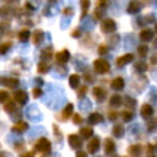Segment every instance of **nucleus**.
Listing matches in <instances>:
<instances>
[{"instance_id": "f257e3e1", "label": "nucleus", "mask_w": 157, "mask_h": 157, "mask_svg": "<svg viewBox=\"0 0 157 157\" xmlns=\"http://www.w3.org/2000/svg\"><path fill=\"white\" fill-rule=\"evenodd\" d=\"M93 69L98 74H105L109 71L110 65L105 59H96L93 61Z\"/></svg>"}, {"instance_id": "f03ea898", "label": "nucleus", "mask_w": 157, "mask_h": 157, "mask_svg": "<svg viewBox=\"0 0 157 157\" xmlns=\"http://www.w3.org/2000/svg\"><path fill=\"white\" fill-rule=\"evenodd\" d=\"M34 147H36V150H37L38 152L48 153V152L50 151L52 144H50V141H49L48 139H45V137H40V139H38V140H37V142H36Z\"/></svg>"}, {"instance_id": "7ed1b4c3", "label": "nucleus", "mask_w": 157, "mask_h": 157, "mask_svg": "<svg viewBox=\"0 0 157 157\" xmlns=\"http://www.w3.org/2000/svg\"><path fill=\"white\" fill-rule=\"evenodd\" d=\"M101 29L103 33H112L117 29V25L112 18H104L101 23Z\"/></svg>"}, {"instance_id": "20e7f679", "label": "nucleus", "mask_w": 157, "mask_h": 157, "mask_svg": "<svg viewBox=\"0 0 157 157\" xmlns=\"http://www.w3.org/2000/svg\"><path fill=\"white\" fill-rule=\"evenodd\" d=\"M13 99H15L18 104L23 105V104H26L27 101H28V94H27V92L23 91V90H17V91L13 93Z\"/></svg>"}, {"instance_id": "39448f33", "label": "nucleus", "mask_w": 157, "mask_h": 157, "mask_svg": "<svg viewBox=\"0 0 157 157\" xmlns=\"http://www.w3.org/2000/svg\"><path fill=\"white\" fill-rule=\"evenodd\" d=\"M99 146H101V140H99V137L94 136V137H92L88 141V144H87V151L93 155V153H96L99 150Z\"/></svg>"}, {"instance_id": "423d86ee", "label": "nucleus", "mask_w": 157, "mask_h": 157, "mask_svg": "<svg viewBox=\"0 0 157 157\" xmlns=\"http://www.w3.org/2000/svg\"><path fill=\"white\" fill-rule=\"evenodd\" d=\"M55 59L58 64H66L70 60V53L67 49H63L55 54Z\"/></svg>"}, {"instance_id": "0eeeda50", "label": "nucleus", "mask_w": 157, "mask_h": 157, "mask_svg": "<svg viewBox=\"0 0 157 157\" xmlns=\"http://www.w3.org/2000/svg\"><path fill=\"white\" fill-rule=\"evenodd\" d=\"M67 142H69L70 147H71V148H74V150L80 148V147H81V145H82L81 139H80V137H78V135H76V134H71V135H69V137H67Z\"/></svg>"}, {"instance_id": "6e6552de", "label": "nucleus", "mask_w": 157, "mask_h": 157, "mask_svg": "<svg viewBox=\"0 0 157 157\" xmlns=\"http://www.w3.org/2000/svg\"><path fill=\"white\" fill-rule=\"evenodd\" d=\"M92 93H93V97L98 101V102H102V101H104L105 99V96H107V92H105V90L104 88H102V87H99V86H96V87H93V91H92Z\"/></svg>"}, {"instance_id": "1a4fd4ad", "label": "nucleus", "mask_w": 157, "mask_h": 157, "mask_svg": "<svg viewBox=\"0 0 157 157\" xmlns=\"http://www.w3.org/2000/svg\"><path fill=\"white\" fill-rule=\"evenodd\" d=\"M132 59H134V55L132 54H130V53L129 54H125V55H123V56H120V58L117 59V66L121 67V66L129 64L130 61H132Z\"/></svg>"}, {"instance_id": "9d476101", "label": "nucleus", "mask_w": 157, "mask_h": 157, "mask_svg": "<svg viewBox=\"0 0 157 157\" xmlns=\"http://www.w3.org/2000/svg\"><path fill=\"white\" fill-rule=\"evenodd\" d=\"M1 82H2V85H5L9 88H16L18 86V83H20L18 80L15 78V77H4Z\"/></svg>"}, {"instance_id": "9b49d317", "label": "nucleus", "mask_w": 157, "mask_h": 157, "mask_svg": "<svg viewBox=\"0 0 157 157\" xmlns=\"http://www.w3.org/2000/svg\"><path fill=\"white\" fill-rule=\"evenodd\" d=\"M104 151H105V153H108V155H110V153H113V152L115 151V144H114V141H113L112 139H109V137H107V139L104 140Z\"/></svg>"}, {"instance_id": "f8f14e48", "label": "nucleus", "mask_w": 157, "mask_h": 157, "mask_svg": "<svg viewBox=\"0 0 157 157\" xmlns=\"http://www.w3.org/2000/svg\"><path fill=\"white\" fill-rule=\"evenodd\" d=\"M153 38V32L148 28H145L140 32V39L144 40V42H148V40H152Z\"/></svg>"}, {"instance_id": "ddd939ff", "label": "nucleus", "mask_w": 157, "mask_h": 157, "mask_svg": "<svg viewBox=\"0 0 157 157\" xmlns=\"http://www.w3.org/2000/svg\"><path fill=\"white\" fill-rule=\"evenodd\" d=\"M124 85H125V82H124L123 77H115V78L110 82V87H112L113 90H123V88H124Z\"/></svg>"}, {"instance_id": "4468645a", "label": "nucleus", "mask_w": 157, "mask_h": 157, "mask_svg": "<svg viewBox=\"0 0 157 157\" xmlns=\"http://www.w3.org/2000/svg\"><path fill=\"white\" fill-rule=\"evenodd\" d=\"M52 56H53V48L52 47H47V48L42 49V52H40V59L43 61L52 59Z\"/></svg>"}, {"instance_id": "2eb2a0df", "label": "nucleus", "mask_w": 157, "mask_h": 157, "mask_svg": "<svg viewBox=\"0 0 157 157\" xmlns=\"http://www.w3.org/2000/svg\"><path fill=\"white\" fill-rule=\"evenodd\" d=\"M72 110H74V104H72V103L66 104V107L63 109V113H61V118H63V120L69 119V118L71 117V114H72Z\"/></svg>"}, {"instance_id": "dca6fc26", "label": "nucleus", "mask_w": 157, "mask_h": 157, "mask_svg": "<svg viewBox=\"0 0 157 157\" xmlns=\"http://www.w3.org/2000/svg\"><path fill=\"white\" fill-rule=\"evenodd\" d=\"M153 114V108L150 104H144L141 107V117L142 118H150Z\"/></svg>"}, {"instance_id": "f3484780", "label": "nucleus", "mask_w": 157, "mask_h": 157, "mask_svg": "<svg viewBox=\"0 0 157 157\" xmlns=\"http://www.w3.org/2000/svg\"><path fill=\"white\" fill-rule=\"evenodd\" d=\"M88 123L90 124H92V125H96V124H98V123H101L102 120H103V118H102V115L99 114V113H91L90 115H88Z\"/></svg>"}, {"instance_id": "a211bd4d", "label": "nucleus", "mask_w": 157, "mask_h": 157, "mask_svg": "<svg viewBox=\"0 0 157 157\" xmlns=\"http://www.w3.org/2000/svg\"><path fill=\"white\" fill-rule=\"evenodd\" d=\"M141 151H142V147H141L140 145H132V146H130L129 150H128V152H129V155H130L131 157H140Z\"/></svg>"}, {"instance_id": "6ab92c4d", "label": "nucleus", "mask_w": 157, "mask_h": 157, "mask_svg": "<svg viewBox=\"0 0 157 157\" xmlns=\"http://www.w3.org/2000/svg\"><path fill=\"white\" fill-rule=\"evenodd\" d=\"M33 43L36 44V45H38V44H40L42 42H43V39H44V33H43V31H40V29H36L34 31V33H33Z\"/></svg>"}, {"instance_id": "aec40b11", "label": "nucleus", "mask_w": 157, "mask_h": 157, "mask_svg": "<svg viewBox=\"0 0 157 157\" xmlns=\"http://www.w3.org/2000/svg\"><path fill=\"white\" fill-rule=\"evenodd\" d=\"M28 129V124L26 123V121H18L17 124H15L13 126H12V130L13 131H16V132H23V131H26Z\"/></svg>"}, {"instance_id": "412c9836", "label": "nucleus", "mask_w": 157, "mask_h": 157, "mask_svg": "<svg viewBox=\"0 0 157 157\" xmlns=\"http://www.w3.org/2000/svg\"><path fill=\"white\" fill-rule=\"evenodd\" d=\"M93 135V129L92 128H88V126H83L80 129V136L82 139H88Z\"/></svg>"}, {"instance_id": "4be33fe9", "label": "nucleus", "mask_w": 157, "mask_h": 157, "mask_svg": "<svg viewBox=\"0 0 157 157\" xmlns=\"http://www.w3.org/2000/svg\"><path fill=\"white\" fill-rule=\"evenodd\" d=\"M140 9H141V4H140V2H137V1H131V2L129 4V6H128V12H129V13H136V12L140 11Z\"/></svg>"}, {"instance_id": "5701e85b", "label": "nucleus", "mask_w": 157, "mask_h": 157, "mask_svg": "<svg viewBox=\"0 0 157 157\" xmlns=\"http://www.w3.org/2000/svg\"><path fill=\"white\" fill-rule=\"evenodd\" d=\"M80 83V76L77 74H72L69 76V85L71 88H76Z\"/></svg>"}, {"instance_id": "b1692460", "label": "nucleus", "mask_w": 157, "mask_h": 157, "mask_svg": "<svg viewBox=\"0 0 157 157\" xmlns=\"http://www.w3.org/2000/svg\"><path fill=\"white\" fill-rule=\"evenodd\" d=\"M29 36H31L29 29L23 28V29H21V31L18 32V40H21V42H27V40L29 39Z\"/></svg>"}, {"instance_id": "393cba45", "label": "nucleus", "mask_w": 157, "mask_h": 157, "mask_svg": "<svg viewBox=\"0 0 157 157\" xmlns=\"http://www.w3.org/2000/svg\"><path fill=\"white\" fill-rule=\"evenodd\" d=\"M121 103H123V99H121V97L118 96V94L112 96L110 99H109V104H110L112 107H119Z\"/></svg>"}, {"instance_id": "a878e982", "label": "nucleus", "mask_w": 157, "mask_h": 157, "mask_svg": "<svg viewBox=\"0 0 157 157\" xmlns=\"http://www.w3.org/2000/svg\"><path fill=\"white\" fill-rule=\"evenodd\" d=\"M37 67H38L37 71H38L39 74H45V72H48V70H49V64H48L47 61H40Z\"/></svg>"}, {"instance_id": "bb28decb", "label": "nucleus", "mask_w": 157, "mask_h": 157, "mask_svg": "<svg viewBox=\"0 0 157 157\" xmlns=\"http://www.w3.org/2000/svg\"><path fill=\"white\" fill-rule=\"evenodd\" d=\"M4 108H5V112H7V113H10V114H12V113H15V112L17 110V108H16L13 101H9V102L5 104Z\"/></svg>"}, {"instance_id": "cd10ccee", "label": "nucleus", "mask_w": 157, "mask_h": 157, "mask_svg": "<svg viewBox=\"0 0 157 157\" xmlns=\"http://www.w3.org/2000/svg\"><path fill=\"white\" fill-rule=\"evenodd\" d=\"M113 135H114L115 137H121V136L124 135V128H123V125H120V124L115 125V126L113 128Z\"/></svg>"}, {"instance_id": "c85d7f7f", "label": "nucleus", "mask_w": 157, "mask_h": 157, "mask_svg": "<svg viewBox=\"0 0 157 157\" xmlns=\"http://www.w3.org/2000/svg\"><path fill=\"white\" fill-rule=\"evenodd\" d=\"M11 42H5L2 44H0V54H5L10 48H11Z\"/></svg>"}, {"instance_id": "c756f323", "label": "nucleus", "mask_w": 157, "mask_h": 157, "mask_svg": "<svg viewBox=\"0 0 157 157\" xmlns=\"http://www.w3.org/2000/svg\"><path fill=\"white\" fill-rule=\"evenodd\" d=\"M147 129H148L150 131L157 130V119H156V118H153L152 120H150V121L147 123Z\"/></svg>"}, {"instance_id": "7c9ffc66", "label": "nucleus", "mask_w": 157, "mask_h": 157, "mask_svg": "<svg viewBox=\"0 0 157 157\" xmlns=\"http://www.w3.org/2000/svg\"><path fill=\"white\" fill-rule=\"evenodd\" d=\"M137 52H139V55H140L141 58H145V56L147 55L148 48H147L146 45H140V47H139V49H137Z\"/></svg>"}, {"instance_id": "2f4dec72", "label": "nucleus", "mask_w": 157, "mask_h": 157, "mask_svg": "<svg viewBox=\"0 0 157 157\" xmlns=\"http://www.w3.org/2000/svg\"><path fill=\"white\" fill-rule=\"evenodd\" d=\"M121 117H123V120L124 121H130L132 119V112H129V110H124L121 113Z\"/></svg>"}, {"instance_id": "473e14b6", "label": "nucleus", "mask_w": 157, "mask_h": 157, "mask_svg": "<svg viewBox=\"0 0 157 157\" xmlns=\"http://www.w3.org/2000/svg\"><path fill=\"white\" fill-rule=\"evenodd\" d=\"M135 69H136L137 71H145V70L147 69V65H146L144 61H137V63L135 64Z\"/></svg>"}, {"instance_id": "72a5a7b5", "label": "nucleus", "mask_w": 157, "mask_h": 157, "mask_svg": "<svg viewBox=\"0 0 157 157\" xmlns=\"http://www.w3.org/2000/svg\"><path fill=\"white\" fill-rule=\"evenodd\" d=\"M136 104V101L135 99H132L131 97H125V105L128 107V108H131V107H134Z\"/></svg>"}, {"instance_id": "f704fd0d", "label": "nucleus", "mask_w": 157, "mask_h": 157, "mask_svg": "<svg viewBox=\"0 0 157 157\" xmlns=\"http://www.w3.org/2000/svg\"><path fill=\"white\" fill-rule=\"evenodd\" d=\"M7 98H9V93L5 90H0V103L5 102Z\"/></svg>"}, {"instance_id": "c9c22d12", "label": "nucleus", "mask_w": 157, "mask_h": 157, "mask_svg": "<svg viewBox=\"0 0 157 157\" xmlns=\"http://www.w3.org/2000/svg\"><path fill=\"white\" fill-rule=\"evenodd\" d=\"M81 5H82V17L86 15V12H87V10H88V6H90V1H82L81 2Z\"/></svg>"}, {"instance_id": "e433bc0d", "label": "nucleus", "mask_w": 157, "mask_h": 157, "mask_svg": "<svg viewBox=\"0 0 157 157\" xmlns=\"http://www.w3.org/2000/svg\"><path fill=\"white\" fill-rule=\"evenodd\" d=\"M72 121H74V124L78 125V124L82 123V117H81L78 113H76V114H74V119H72Z\"/></svg>"}, {"instance_id": "4c0bfd02", "label": "nucleus", "mask_w": 157, "mask_h": 157, "mask_svg": "<svg viewBox=\"0 0 157 157\" xmlns=\"http://www.w3.org/2000/svg\"><path fill=\"white\" fill-rule=\"evenodd\" d=\"M32 94H33L34 98H39V96L42 94V90L39 87H34L33 91H32Z\"/></svg>"}, {"instance_id": "58836bf2", "label": "nucleus", "mask_w": 157, "mask_h": 157, "mask_svg": "<svg viewBox=\"0 0 157 157\" xmlns=\"http://www.w3.org/2000/svg\"><path fill=\"white\" fill-rule=\"evenodd\" d=\"M98 53H99L101 55L107 54V53H108V48H107V45H104V44L99 45V48H98Z\"/></svg>"}, {"instance_id": "ea45409f", "label": "nucleus", "mask_w": 157, "mask_h": 157, "mask_svg": "<svg viewBox=\"0 0 157 157\" xmlns=\"http://www.w3.org/2000/svg\"><path fill=\"white\" fill-rule=\"evenodd\" d=\"M20 157H34V152H33V151H26V152H23Z\"/></svg>"}, {"instance_id": "a19ab883", "label": "nucleus", "mask_w": 157, "mask_h": 157, "mask_svg": "<svg viewBox=\"0 0 157 157\" xmlns=\"http://www.w3.org/2000/svg\"><path fill=\"white\" fill-rule=\"evenodd\" d=\"M117 115H118V114H117L115 112H110V113L108 114V117H109V119H110V120H114V119H117Z\"/></svg>"}, {"instance_id": "79ce46f5", "label": "nucleus", "mask_w": 157, "mask_h": 157, "mask_svg": "<svg viewBox=\"0 0 157 157\" xmlns=\"http://www.w3.org/2000/svg\"><path fill=\"white\" fill-rule=\"evenodd\" d=\"M85 92H86V87L83 86V87H81V90H80V92H78V97H82V96L85 94Z\"/></svg>"}, {"instance_id": "37998d69", "label": "nucleus", "mask_w": 157, "mask_h": 157, "mask_svg": "<svg viewBox=\"0 0 157 157\" xmlns=\"http://www.w3.org/2000/svg\"><path fill=\"white\" fill-rule=\"evenodd\" d=\"M76 157H87V153H86V152H83V151H80V152H77Z\"/></svg>"}, {"instance_id": "c03bdc74", "label": "nucleus", "mask_w": 157, "mask_h": 157, "mask_svg": "<svg viewBox=\"0 0 157 157\" xmlns=\"http://www.w3.org/2000/svg\"><path fill=\"white\" fill-rule=\"evenodd\" d=\"M72 36H74V37H77V36H80V31H78V29H76L75 32H72Z\"/></svg>"}, {"instance_id": "a18cd8bd", "label": "nucleus", "mask_w": 157, "mask_h": 157, "mask_svg": "<svg viewBox=\"0 0 157 157\" xmlns=\"http://www.w3.org/2000/svg\"><path fill=\"white\" fill-rule=\"evenodd\" d=\"M9 153L7 152H0V157H10V156H7Z\"/></svg>"}, {"instance_id": "49530a36", "label": "nucleus", "mask_w": 157, "mask_h": 157, "mask_svg": "<svg viewBox=\"0 0 157 157\" xmlns=\"http://www.w3.org/2000/svg\"><path fill=\"white\" fill-rule=\"evenodd\" d=\"M148 157H156V156H148Z\"/></svg>"}, {"instance_id": "de8ad7c7", "label": "nucleus", "mask_w": 157, "mask_h": 157, "mask_svg": "<svg viewBox=\"0 0 157 157\" xmlns=\"http://www.w3.org/2000/svg\"><path fill=\"white\" fill-rule=\"evenodd\" d=\"M156 31H157V25H156Z\"/></svg>"}, {"instance_id": "09e8293b", "label": "nucleus", "mask_w": 157, "mask_h": 157, "mask_svg": "<svg viewBox=\"0 0 157 157\" xmlns=\"http://www.w3.org/2000/svg\"><path fill=\"white\" fill-rule=\"evenodd\" d=\"M43 157H48V156H43Z\"/></svg>"}]
</instances>
